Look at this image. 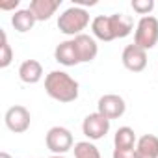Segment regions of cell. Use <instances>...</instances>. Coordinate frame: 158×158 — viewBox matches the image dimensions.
Instances as JSON below:
<instances>
[{"instance_id": "obj_12", "label": "cell", "mask_w": 158, "mask_h": 158, "mask_svg": "<svg viewBox=\"0 0 158 158\" xmlns=\"http://www.w3.org/2000/svg\"><path fill=\"white\" fill-rule=\"evenodd\" d=\"M60 6H61V0H32L28 10L34 13L37 23H45L58 11Z\"/></svg>"}, {"instance_id": "obj_17", "label": "cell", "mask_w": 158, "mask_h": 158, "mask_svg": "<svg viewBox=\"0 0 158 158\" xmlns=\"http://www.w3.org/2000/svg\"><path fill=\"white\" fill-rule=\"evenodd\" d=\"M112 21H114V30H115V37L117 39H123V37L130 35V32L134 30V19L130 15L114 13L112 15Z\"/></svg>"}, {"instance_id": "obj_16", "label": "cell", "mask_w": 158, "mask_h": 158, "mask_svg": "<svg viewBox=\"0 0 158 158\" xmlns=\"http://www.w3.org/2000/svg\"><path fill=\"white\" fill-rule=\"evenodd\" d=\"M138 143V138L130 127H119L114 136V149H128L134 151Z\"/></svg>"}, {"instance_id": "obj_23", "label": "cell", "mask_w": 158, "mask_h": 158, "mask_svg": "<svg viewBox=\"0 0 158 158\" xmlns=\"http://www.w3.org/2000/svg\"><path fill=\"white\" fill-rule=\"evenodd\" d=\"M0 158H11V154L6 152V151H2V152H0Z\"/></svg>"}, {"instance_id": "obj_19", "label": "cell", "mask_w": 158, "mask_h": 158, "mask_svg": "<svg viewBox=\"0 0 158 158\" xmlns=\"http://www.w3.org/2000/svg\"><path fill=\"white\" fill-rule=\"evenodd\" d=\"M0 35H2V43H0V69H6L13 61V50H11V45L8 41V34L2 30Z\"/></svg>"}, {"instance_id": "obj_24", "label": "cell", "mask_w": 158, "mask_h": 158, "mask_svg": "<svg viewBox=\"0 0 158 158\" xmlns=\"http://www.w3.org/2000/svg\"><path fill=\"white\" fill-rule=\"evenodd\" d=\"M48 158H65L63 154H52V156H48Z\"/></svg>"}, {"instance_id": "obj_8", "label": "cell", "mask_w": 158, "mask_h": 158, "mask_svg": "<svg viewBox=\"0 0 158 158\" xmlns=\"http://www.w3.org/2000/svg\"><path fill=\"white\" fill-rule=\"evenodd\" d=\"M121 61H123L125 69H128L130 73H141L147 67V50L139 48L134 43L132 45H127L123 48Z\"/></svg>"}, {"instance_id": "obj_7", "label": "cell", "mask_w": 158, "mask_h": 158, "mask_svg": "<svg viewBox=\"0 0 158 158\" xmlns=\"http://www.w3.org/2000/svg\"><path fill=\"white\" fill-rule=\"evenodd\" d=\"M97 112L102 114L104 117H108L110 121L112 119H119L123 117V114L127 112V102L121 95H115V93H108V95H102L97 102Z\"/></svg>"}, {"instance_id": "obj_18", "label": "cell", "mask_w": 158, "mask_h": 158, "mask_svg": "<svg viewBox=\"0 0 158 158\" xmlns=\"http://www.w3.org/2000/svg\"><path fill=\"white\" fill-rule=\"evenodd\" d=\"M74 158H102V156L95 143L78 141V143H74Z\"/></svg>"}, {"instance_id": "obj_15", "label": "cell", "mask_w": 158, "mask_h": 158, "mask_svg": "<svg viewBox=\"0 0 158 158\" xmlns=\"http://www.w3.org/2000/svg\"><path fill=\"white\" fill-rule=\"evenodd\" d=\"M35 23H37L35 17H34V13H32L28 8H26V10H17V11H13V15H11V26H13L19 34L30 32Z\"/></svg>"}, {"instance_id": "obj_14", "label": "cell", "mask_w": 158, "mask_h": 158, "mask_svg": "<svg viewBox=\"0 0 158 158\" xmlns=\"http://www.w3.org/2000/svg\"><path fill=\"white\" fill-rule=\"evenodd\" d=\"M19 78L24 84H37L43 78V65L37 60H24L19 67Z\"/></svg>"}, {"instance_id": "obj_20", "label": "cell", "mask_w": 158, "mask_h": 158, "mask_svg": "<svg viewBox=\"0 0 158 158\" xmlns=\"http://www.w3.org/2000/svg\"><path fill=\"white\" fill-rule=\"evenodd\" d=\"M132 10L141 15V17H147L151 15V11L154 10V0H132Z\"/></svg>"}, {"instance_id": "obj_22", "label": "cell", "mask_w": 158, "mask_h": 158, "mask_svg": "<svg viewBox=\"0 0 158 158\" xmlns=\"http://www.w3.org/2000/svg\"><path fill=\"white\" fill-rule=\"evenodd\" d=\"M19 4H21V0H11V2H0V10H4V11H8V10H15V8H19Z\"/></svg>"}, {"instance_id": "obj_9", "label": "cell", "mask_w": 158, "mask_h": 158, "mask_svg": "<svg viewBox=\"0 0 158 158\" xmlns=\"http://www.w3.org/2000/svg\"><path fill=\"white\" fill-rule=\"evenodd\" d=\"M74 45H76V50H78V58H80V63H89L97 58L99 54V45L95 41V37L88 35V34H80L73 37Z\"/></svg>"}, {"instance_id": "obj_10", "label": "cell", "mask_w": 158, "mask_h": 158, "mask_svg": "<svg viewBox=\"0 0 158 158\" xmlns=\"http://www.w3.org/2000/svg\"><path fill=\"white\" fill-rule=\"evenodd\" d=\"M54 60L63 65V67H74L80 63V58H78V50L73 39L61 41L56 48H54Z\"/></svg>"}, {"instance_id": "obj_13", "label": "cell", "mask_w": 158, "mask_h": 158, "mask_svg": "<svg viewBox=\"0 0 158 158\" xmlns=\"http://www.w3.org/2000/svg\"><path fill=\"white\" fill-rule=\"evenodd\" d=\"M134 158H158V136L143 134L141 138H138Z\"/></svg>"}, {"instance_id": "obj_11", "label": "cell", "mask_w": 158, "mask_h": 158, "mask_svg": "<svg viewBox=\"0 0 158 158\" xmlns=\"http://www.w3.org/2000/svg\"><path fill=\"white\" fill-rule=\"evenodd\" d=\"M91 32L93 37H97L99 41H114L115 37V30H114V21L112 15H97L91 21Z\"/></svg>"}, {"instance_id": "obj_6", "label": "cell", "mask_w": 158, "mask_h": 158, "mask_svg": "<svg viewBox=\"0 0 158 158\" xmlns=\"http://www.w3.org/2000/svg\"><path fill=\"white\" fill-rule=\"evenodd\" d=\"M4 123H6L8 130H11L13 134H23L30 128L32 117H30V112L24 106L15 104V106L8 108V112L4 115Z\"/></svg>"}, {"instance_id": "obj_4", "label": "cell", "mask_w": 158, "mask_h": 158, "mask_svg": "<svg viewBox=\"0 0 158 158\" xmlns=\"http://www.w3.org/2000/svg\"><path fill=\"white\" fill-rule=\"evenodd\" d=\"M45 143L52 154H65L73 149V134L65 127H52L45 136Z\"/></svg>"}, {"instance_id": "obj_3", "label": "cell", "mask_w": 158, "mask_h": 158, "mask_svg": "<svg viewBox=\"0 0 158 158\" xmlns=\"http://www.w3.org/2000/svg\"><path fill=\"white\" fill-rule=\"evenodd\" d=\"M134 45H138L143 50H151L158 45V19L152 15L141 17L136 24L134 32Z\"/></svg>"}, {"instance_id": "obj_2", "label": "cell", "mask_w": 158, "mask_h": 158, "mask_svg": "<svg viewBox=\"0 0 158 158\" xmlns=\"http://www.w3.org/2000/svg\"><path fill=\"white\" fill-rule=\"evenodd\" d=\"M89 26V13L80 6H71L58 17V28L61 34L76 37Z\"/></svg>"}, {"instance_id": "obj_5", "label": "cell", "mask_w": 158, "mask_h": 158, "mask_svg": "<svg viewBox=\"0 0 158 158\" xmlns=\"http://www.w3.org/2000/svg\"><path fill=\"white\" fill-rule=\"evenodd\" d=\"M82 132H84V136H86L89 141L102 139V138L110 132V119L104 117V115L99 114V112L89 114V115H86V119H84V123H82Z\"/></svg>"}, {"instance_id": "obj_21", "label": "cell", "mask_w": 158, "mask_h": 158, "mask_svg": "<svg viewBox=\"0 0 158 158\" xmlns=\"http://www.w3.org/2000/svg\"><path fill=\"white\" fill-rule=\"evenodd\" d=\"M112 158H134V151H128V149H114Z\"/></svg>"}, {"instance_id": "obj_1", "label": "cell", "mask_w": 158, "mask_h": 158, "mask_svg": "<svg viewBox=\"0 0 158 158\" xmlns=\"http://www.w3.org/2000/svg\"><path fill=\"white\" fill-rule=\"evenodd\" d=\"M45 91L50 99L58 102H74L80 93V86L65 71H50L45 76Z\"/></svg>"}]
</instances>
